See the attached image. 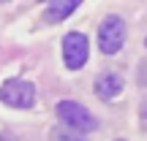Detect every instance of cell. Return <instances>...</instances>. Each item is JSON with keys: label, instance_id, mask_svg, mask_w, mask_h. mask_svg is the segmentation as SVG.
<instances>
[{"label": "cell", "instance_id": "cell-1", "mask_svg": "<svg viewBox=\"0 0 147 141\" xmlns=\"http://www.w3.org/2000/svg\"><path fill=\"white\" fill-rule=\"evenodd\" d=\"M55 114H57V120H60L63 128L79 133V136L98 130V120H95L93 111H90L84 103H79V100H68V98L60 100V103L55 106Z\"/></svg>", "mask_w": 147, "mask_h": 141}, {"label": "cell", "instance_id": "cell-2", "mask_svg": "<svg viewBox=\"0 0 147 141\" xmlns=\"http://www.w3.org/2000/svg\"><path fill=\"white\" fill-rule=\"evenodd\" d=\"M36 84L25 82V79H5L0 84V103H5L8 109H33L36 106Z\"/></svg>", "mask_w": 147, "mask_h": 141}, {"label": "cell", "instance_id": "cell-3", "mask_svg": "<svg viewBox=\"0 0 147 141\" xmlns=\"http://www.w3.org/2000/svg\"><path fill=\"white\" fill-rule=\"evenodd\" d=\"M125 22H123V16L117 14H109L104 16V22L98 25V49L101 54H117L123 46H125Z\"/></svg>", "mask_w": 147, "mask_h": 141}, {"label": "cell", "instance_id": "cell-4", "mask_svg": "<svg viewBox=\"0 0 147 141\" xmlns=\"http://www.w3.org/2000/svg\"><path fill=\"white\" fill-rule=\"evenodd\" d=\"M90 57V38L79 30L65 33L63 38V63L68 71H82Z\"/></svg>", "mask_w": 147, "mask_h": 141}, {"label": "cell", "instance_id": "cell-5", "mask_svg": "<svg viewBox=\"0 0 147 141\" xmlns=\"http://www.w3.org/2000/svg\"><path fill=\"white\" fill-rule=\"evenodd\" d=\"M123 87H125V79H123L120 73H115V71H106V73H101V76L95 79V95H98L101 100H106V103L120 98Z\"/></svg>", "mask_w": 147, "mask_h": 141}, {"label": "cell", "instance_id": "cell-6", "mask_svg": "<svg viewBox=\"0 0 147 141\" xmlns=\"http://www.w3.org/2000/svg\"><path fill=\"white\" fill-rule=\"evenodd\" d=\"M79 8V0H52L44 11V22L47 25H60L63 19H68L74 11Z\"/></svg>", "mask_w": 147, "mask_h": 141}, {"label": "cell", "instance_id": "cell-7", "mask_svg": "<svg viewBox=\"0 0 147 141\" xmlns=\"http://www.w3.org/2000/svg\"><path fill=\"white\" fill-rule=\"evenodd\" d=\"M49 141H84V136H79V133L68 130V128L57 125V128H52V133H49Z\"/></svg>", "mask_w": 147, "mask_h": 141}, {"label": "cell", "instance_id": "cell-8", "mask_svg": "<svg viewBox=\"0 0 147 141\" xmlns=\"http://www.w3.org/2000/svg\"><path fill=\"white\" fill-rule=\"evenodd\" d=\"M142 120H147V98L142 100Z\"/></svg>", "mask_w": 147, "mask_h": 141}, {"label": "cell", "instance_id": "cell-9", "mask_svg": "<svg viewBox=\"0 0 147 141\" xmlns=\"http://www.w3.org/2000/svg\"><path fill=\"white\" fill-rule=\"evenodd\" d=\"M144 46H147V35H144Z\"/></svg>", "mask_w": 147, "mask_h": 141}]
</instances>
